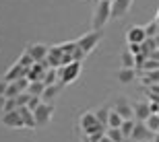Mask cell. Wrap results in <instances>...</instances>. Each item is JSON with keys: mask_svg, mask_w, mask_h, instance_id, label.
I'll list each match as a JSON object with an SVG mask.
<instances>
[{"mask_svg": "<svg viewBox=\"0 0 159 142\" xmlns=\"http://www.w3.org/2000/svg\"><path fill=\"white\" fill-rule=\"evenodd\" d=\"M110 19H112V4L110 2H97L95 11H93V19H91L93 31H101L107 25Z\"/></svg>", "mask_w": 159, "mask_h": 142, "instance_id": "obj_1", "label": "cell"}, {"mask_svg": "<svg viewBox=\"0 0 159 142\" xmlns=\"http://www.w3.org/2000/svg\"><path fill=\"white\" fill-rule=\"evenodd\" d=\"M81 130L85 136H93L97 132H106L107 128L101 126V122L95 115V111H85V113H81Z\"/></svg>", "mask_w": 159, "mask_h": 142, "instance_id": "obj_2", "label": "cell"}, {"mask_svg": "<svg viewBox=\"0 0 159 142\" xmlns=\"http://www.w3.org/2000/svg\"><path fill=\"white\" fill-rule=\"evenodd\" d=\"M81 62H70V64L62 66V68H58V74H60V84H70L75 83L79 78V74H81Z\"/></svg>", "mask_w": 159, "mask_h": 142, "instance_id": "obj_3", "label": "cell"}, {"mask_svg": "<svg viewBox=\"0 0 159 142\" xmlns=\"http://www.w3.org/2000/svg\"><path fill=\"white\" fill-rule=\"evenodd\" d=\"M101 39H103V31H91V33H87V35H83L81 39H77V43L85 54H91Z\"/></svg>", "mask_w": 159, "mask_h": 142, "instance_id": "obj_4", "label": "cell"}, {"mask_svg": "<svg viewBox=\"0 0 159 142\" xmlns=\"http://www.w3.org/2000/svg\"><path fill=\"white\" fill-rule=\"evenodd\" d=\"M25 52L33 58V62H35V64H43V62L48 60L50 47H48L46 43H29V45L25 47Z\"/></svg>", "mask_w": 159, "mask_h": 142, "instance_id": "obj_5", "label": "cell"}, {"mask_svg": "<svg viewBox=\"0 0 159 142\" xmlns=\"http://www.w3.org/2000/svg\"><path fill=\"white\" fill-rule=\"evenodd\" d=\"M35 124L37 128H43V126L50 124V119H52V113H54V103H41L37 107L35 111Z\"/></svg>", "mask_w": 159, "mask_h": 142, "instance_id": "obj_6", "label": "cell"}, {"mask_svg": "<svg viewBox=\"0 0 159 142\" xmlns=\"http://www.w3.org/2000/svg\"><path fill=\"white\" fill-rule=\"evenodd\" d=\"M64 58H66V54L62 52V47L60 45H52L46 62H48L50 68H62V66H64Z\"/></svg>", "mask_w": 159, "mask_h": 142, "instance_id": "obj_7", "label": "cell"}, {"mask_svg": "<svg viewBox=\"0 0 159 142\" xmlns=\"http://www.w3.org/2000/svg\"><path fill=\"white\" fill-rule=\"evenodd\" d=\"M112 109L116 113H120L124 119H134V109H132V105L128 103V99H126V97H118Z\"/></svg>", "mask_w": 159, "mask_h": 142, "instance_id": "obj_8", "label": "cell"}, {"mask_svg": "<svg viewBox=\"0 0 159 142\" xmlns=\"http://www.w3.org/2000/svg\"><path fill=\"white\" fill-rule=\"evenodd\" d=\"M145 39H147V31H145V27H141V25H134V27H130V29L126 31V41H128V45L130 43L143 45Z\"/></svg>", "mask_w": 159, "mask_h": 142, "instance_id": "obj_9", "label": "cell"}, {"mask_svg": "<svg viewBox=\"0 0 159 142\" xmlns=\"http://www.w3.org/2000/svg\"><path fill=\"white\" fill-rule=\"evenodd\" d=\"M27 70H29V68H25L23 64L15 62V64L8 68V72L4 74V80H6V83H17V80H21V78L27 76Z\"/></svg>", "mask_w": 159, "mask_h": 142, "instance_id": "obj_10", "label": "cell"}, {"mask_svg": "<svg viewBox=\"0 0 159 142\" xmlns=\"http://www.w3.org/2000/svg\"><path fill=\"white\" fill-rule=\"evenodd\" d=\"M132 109H134V119L136 122H147L153 113H151V107H149V101H136L134 105H132Z\"/></svg>", "mask_w": 159, "mask_h": 142, "instance_id": "obj_11", "label": "cell"}, {"mask_svg": "<svg viewBox=\"0 0 159 142\" xmlns=\"http://www.w3.org/2000/svg\"><path fill=\"white\" fill-rule=\"evenodd\" d=\"M0 122L6 126V128H25L23 124V118H21V113H19V109H15V111H8L4 113L2 118H0Z\"/></svg>", "mask_w": 159, "mask_h": 142, "instance_id": "obj_12", "label": "cell"}, {"mask_svg": "<svg viewBox=\"0 0 159 142\" xmlns=\"http://www.w3.org/2000/svg\"><path fill=\"white\" fill-rule=\"evenodd\" d=\"M112 19H122L132 6V0H112Z\"/></svg>", "mask_w": 159, "mask_h": 142, "instance_id": "obj_13", "label": "cell"}, {"mask_svg": "<svg viewBox=\"0 0 159 142\" xmlns=\"http://www.w3.org/2000/svg\"><path fill=\"white\" fill-rule=\"evenodd\" d=\"M151 134L153 132L147 128V124L145 122H136V126H134V132H132V136H130V140L132 142H141V140H149L151 138Z\"/></svg>", "mask_w": 159, "mask_h": 142, "instance_id": "obj_14", "label": "cell"}, {"mask_svg": "<svg viewBox=\"0 0 159 142\" xmlns=\"http://www.w3.org/2000/svg\"><path fill=\"white\" fill-rule=\"evenodd\" d=\"M116 78H118L122 84H130L136 80V70L134 68H120L118 72H116Z\"/></svg>", "mask_w": 159, "mask_h": 142, "instance_id": "obj_15", "label": "cell"}, {"mask_svg": "<svg viewBox=\"0 0 159 142\" xmlns=\"http://www.w3.org/2000/svg\"><path fill=\"white\" fill-rule=\"evenodd\" d=\"M62 87H64V84H60V83H58V84H50V87H46V91H43V95H41V101H43V103H52V101L60 95Z\"/></svg>", "mask_w": 159, "mask_h": 142, "instance_id": "obj_16", "label": "cell"}, {"mask_svg": "<svg viewBox=\"0 0 159 142\" xmlns=\"http://www.w3.org/2000/svg\"><path fill=\"white\" fill-rule=\"evenodd\" d=\"M19 113H21V118H23L25 128H37V124H35V113L31 111L29 107H19Z\"/></svg>", "mask_w": 159, "mask_h": 142, "instance_id": "obj_17", "label": "cell"}, {"mask_svg": "<svg viewBox=\"0 0 159 142\" xmlns=\"http://www.w3.org/2000/svg\"><path fill=\"white\" fill-rule=\"evenodd\" d=\"M120 62H122V68H134V70H136V56L130 52V49H124V52H122Z\"/></svg>", "mask_w": 159, "mask_h": 142, "instance_id": "obj_18", "label": "cell"}, {"mask_svg": "<svg viewBox=\"0 0 159 142\" xmlns=\"http://www.w3.org/2000/svg\"><path fill=\"white\" fill-rule=\"evenodd\" d=\"M141 83L145 87H151V84H159V70H153V72H145L141 76Z\"/></svg>", "mask_w": 159, "mask_h": 142, "instance_id": "obj_19", "label": "cell"}, {"mask_svg": "<svg viewBox=\"0 0 159 142\" xmlns=\"http://www.w3.org/2000/svg\"><path fill=\"white\" fill-rule=\"evenodd\" d=\"M110 113H112V107H107V105L99 107V109L95 111L97 119H99V122H101V126H106V128H107V122H110Z\"/></svg>", "mask_w": 159, "mask_h": 142, "instance_id": "obj_20", "label": "cell"}, {"mask_svg": "<svg viewBox=\"0 0 159 142\" xmlns=\"http://www.w3.org/2000/svg\"><path fill=\"white\" fill-rule=\"evenodd\" d=\"M157 49H159V45H157V41H155V37H147L145 43H143V54L149 58V56L153 52H157Z\"/></svg>", "mask_w": 159, "mask_h": 142, "instance_id": "obj_21", "label": "cell"}, {"mask_svg": "<svg viewBox=\"0 0 159 142\" xmlns=\"http://www.w3.org/2000/svg\"><path fill=\"white\" fill-rule=\"evenodd\" d=\"M134 126H136V119H124V124H122V134H124V138H128L130 140V136H132V132H134Z\"/></svg>", "mask_w": 159, "mask_h": 142, "instance_id": "obj_22", "label": "cell"}, {"mask_svg": "<svg viewBox=\"0 0 159 142\" xmlns=\"http://www.w3.org/2000/svg\"><path fill=\"white\" fill-rule=\"evenodd\" d=\"M106 136L112 138L114 142H126V138H124V134H122V130H120V128H107V130H106Z\"/></svg>", "mask_w": 159, "mask_h": 142, "instance_id": "obj_23", "label": "cell"}, {"mask_svg": "<svg viewBox=\"0 0 159 142\" xmlns=\"http://www.w3.org/2000/svg\"><path fill=\"white\" fill-rule=\"evenodd\" d=\"M122 124H124V118L112 109V113H110V122H107V128H122Z\"/></svg>", "mask_w": 159, "mask_h": 142, "instance_id": "obj_24", "label": "cell"}, {"mask_svg": "<svg viewBox=\"0 0 159 142\" xmlns=\"http://www.w3.org/2000/svg\"><path fill=\"white\" fill-rule=\"evenodd\" d=\"M43 91H46V84H43V83H31L27 93L33 95V97H41V95H43Z\"/></svg>", "mask_w": 159, "mask_h": 142, "instance_id": "obj_25", "label": "cell"}, {"mask_svg": "<svg viewBox=\"0 0 159 142\" xmlns=\"http://www.w3.org/2000/svg\"><path fill=\"white\" fill-rule=\"evenodd\" d=\"M21 93H23V91L19 89V84H17V83H8V91H6L4 97H6V99H17Z\"/></svg>", "mask_w": 159, "mask_h": 142, "instance_id": "obj_26", "label": "cell"}, {"mask_svg": "<svg viewBox=\"0 0 159 142\" xmlns=\"http://www.w3.org/2000/svg\"><path fill=\"white\" fill-rule=\"evenodd\" d=\"M145 31H147V37H157L159 35V23L157 21H151L149 25H145Z\"/></svg>", "mask_w": 159, "mask_h": 142, "instance_id": "obj_27", "label": "cell"}, {"mask_svg": "<svg viewBox=\"0 0 159 142\" xmlns=\"http://www.w3.org/2000/svg\"><path fill=\"white\" fill-rule=\"evenodd\" d=\"M143 72H153V70H159V60H153V58H147L145 66L141 68Z\"/></svg>", "mask_w": 159, "mask_h": 142, "instance_id": "obj_28", "label": "cell"}, {"mask_svg": "<svg viewBox=\"0 0 159 142\" xmlns=\"http://www.w3.org/2000/svg\"><path fill=\"white\" fill-rule=\"evenodd\" d=\"M145 124H147V128L153 132V134H157V132H159V115H151Z\"/></svg>", "mask_w": 159, "mask_h": 142, "instance_id": "obj_29", "label": "cell"}, {"mask_svg": "<svg viewBox=\"0 0 159 142\" xmlns=\"http://www.w3.org/2000/svg\"><path fill=\"white\" fill-rule=\"evenodd\" d=\"M17 62H19V64H23L25 68H31V66L35 64V62H33V58H31V56H29L27 52H23V54H21V58H19Z\"/></svg>", "mask_w": 159, "mask_h": 142, "instance_id": "obj_30", "label": "cell"}, {"mask_svg": "<svg viewBox=\"0 0 159 142\" xmlns=\"http://www.w3.org/2000/svg\"><path fill=\"white\" fill-rule=\"evenodd\" d=\"M31 97H33V95H29V93H21L15 101H17V105H19V107H27V105H29V101H31Z\"/></svg>", "mask_w": 159, "mask_h": 142, "instance_id": "obj_31", "label": "cell"}, {"mask_svg": "<svg viewBox=\"0 0 159 142\" xmlns=\"http://www.w3.org/2000/svg\"><path fill=\"white\" fill-rule=\"evenodd\" d=\"M41 103H43V101H41V97H31V101H29V105H27V107H29L31 111H35Z\"/></svg>", "mask_w": 159, "mask_h": 142, "instance_id": "obj_32", "label": "cell"}, {"mask_svg": "<svg viewBox=\"0 0 159 142\" xmlns=\"http://www.w3.org/2000/svg\"><path fill=\"white\" fill-rule=\"evenodd\" d=\"M128 49L134 54V56H141V54H143V45H139V43H130Z\"/></svg>", "mask_w": 159, "mask_h": 142, "instance_id": "obj_33", "label": "cell"}, {"mask_svg": "<svg viewBox=\"0 0 159 142\" xmlns=\"http://www.w3.org/2000/svg\"><path fill=\"white\" fill-rule=\"evenodd\" d=\"M6 91H8V83H6L4 78H2V80H0V97H4Z\"/></svg>", "mask_w": 159, "mask_h": 142, "instance_id": "obj_34", "label": "cell"}, {"mask_svg": "<svg viewBox=\"0 0 159 142\" xmlns=\"http://www.w3.org/2000/svg\"><path fill=\"white\" fill-rule=\"evenodd\" d=\"M4 105H6V97H0V118L4 115Z\"/></svg>", "mask_w": 159, "mask_h": 142, "instance_id": "obj_35", "label": "cell"}, {"mask_svg": "<svg viewBox=\"0 0 159 142\" xmlns=\"http://www.w3.org/2000/svg\"><path fill=\"white\" fill-rule=\"evenodd\" d=\"M147 91H149V93L159 95V84H151V87H147Z\"/></svg>", "mask_w": 159, "mask_h": 142, "instance_id": "obj_36", "label": "cell"}, {"mask_svg": "<svg viewBox=\"0 0 159 142\" xmlns=\"http://www.w3.org/2000/svg\"><path fill=\"white\" fill-rule=\"evenodd\" d=\"M99 142H114V140H112V138H107V136H103V138H101Z\"/></svg>", "mask_w": 159, "mask_h": 142, "instance_id": "obj_37", "label": "cell"}, {"mask_svg": "<svg viewBox=\"0 0 159 142\" xmlns=\"http://www.w3.org/2000/svg\"><path fill=\"white\" fill-rule=\"evenodd\" d=\"M153 142H159V134H155V138H153Z\"/></svg>", "mask_w": 159, "mask_h": 142, "instance_id": "obj_38", "label": "cell"}, {"mask_svg": "<svg viewBox=\"0 0 159 142\" xmlns=\"http://www.w3.org/2000/svg\"><path fill=\"white\" fill-rule=\"evenodd\" d=\"M83 142H91V140H89V138H87V136H83Z\"/></svg>", "mask_w": 159, "mask_h": 142, "instance_id": "obj_39", "label": "cell"}, {"mask_svg": "<svg viewBox=\"0 0 159 142\" xmlns=\"http://www.w3.org/2000/svg\"><path fill=\"white\" fill-rule=\"evenodd\" d=\"M155 21H157V23H159V11H157V17H155Z\"/></svg>", "mask_w": 159, "mask_h": 142, "instance_id": "obj_40", "label": "cell"}, {"mask_svg": "<svg viewBox=\"0 0 159 142\" xmlns=\"http://www.w3.org/2000/svg\"><path fill=\"white\" fill-rule=\"evenodd\" d=\"M97 2H112V0H97Z\"/></svg>", "mask_w": 159, "mask_h": 142, "instance_id": "obj_41", "label": "cell"}]
</instances>
